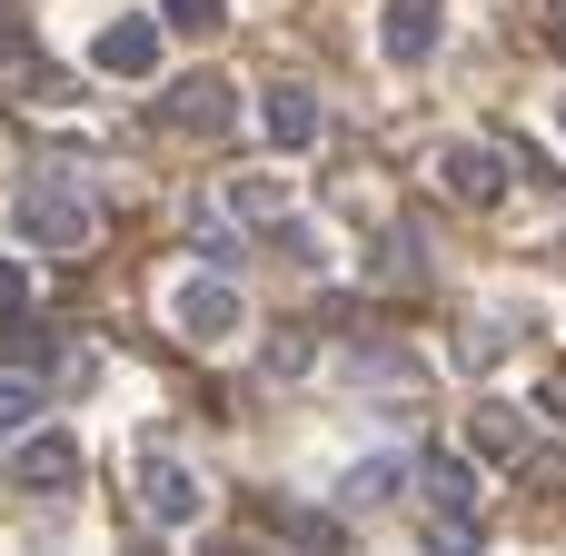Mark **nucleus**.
I'll return each instance as SVG.
<instances>
[{
  "label": "nucleus",
  "mask_w": 566,
  "mask_h": 556,
  "mask_svg": "<svg viewBox=\"0 0 566 556\" xmlns=\"http://www.w3.org/2000/svg\"><path fill=\"white\" fill-rule=\"evenodd\" d=\"M10 229H20L30 249H90V239H99V199L70 189V179H30V189L10 199Z\"/></svg>",
  "instance_id": "1"
},
{
  "label": "nucleus",
  "mask_w": 566,
  "mask_h": 556,
  "mask_svg": "<svg viewBox=\"0 0 566 556\" xmlns=\"http://www.w3.org/2000/svg\"><path fill=\"white\" fill-rule=\"evenodd\" d=\"M468 448H478V458H497V468H507V458H527V418H517V408H497V398H488V408H478V418H468Z\"/></svg>",
  "instance_id": "15"
},
{
  "label": "nucleus",
  "mask_w": 566,
  "mask_h": 556,
  "mask_svg": "<svg viewBox=\"0 0 566 556\" xmlns=\"http://www.w3.org/2000/svg\"><path fill=\"white\" fill-rule=\"evenodd\" d=\"M169 328H179L189 348H229V338L249 328V298H239L219 269H199V279H169Z\"/></svg>",
  "instance_id": "2"
},
{
  "label": "nucleus",
  "mask_w": 566,
  "mask_h": 556,
  "mask_svg": "<svg viewBox=\"0 0 566 556\" xmlns=\"http://www.w3.org/2000/svg\"><path fill=\"white\" fill-rule=\"evenodd\" d=\"M438 179H448L458 209H497V199L517 189V169H507L497 139H458V149H438Z\"/></svg>",
  "instance_id": "5"
},
{
  "label": "nucleus",
  "mask_w": 566,
  "mask_h": 556,
  "mask_svg": "<svg viewBox=\"0 0 566 556\" xmlns=\"http://www.w3.org/2000/svg\"><path fill=\"white\" fill-rule=\"evenodd\" d=\"M517 338H527L517 318H468V328H458V368H468V378H488V368H507V358H517Z\"/></svg>",
  "instance_id": "13"
},
{
  "label": "nucleus",
  "mask_w": 566,
  "mask_h": 556,
  "mask_svg": "<svg viewBox=\"0 0 566 556\" xmlns=\"http://www.w3.org/2000/svg\"><path fill=\"white\" fill-rule=\"evenodd\" d=\"M189 239H199V259H209V269H229V259H239V229H229V209H199V229H189Z\"/></svg>",
  "instance_id": "21"
},
{
  "label": "nucleus",
  "mask_w": 566,
  "mask_h": 556,
  "mask_svg": "<svg viewBox=\"0 0 566 556\" xmlns=\"http://www.w3.org/2000/svg\"><path fill=\"white\" fill-rule=\"evenodd\" d=\"M259 129H269V149H318V99H308L298 80H279V90L259 99Z\"/></svg>",
  "instance_id": "11"
},
{
  "label": "nucleus",
  "mask_w": 566,
  "mask_h": 556,
  "mask_svg": "<svg viewBox=\"0 0 566 556\" xmlns=\"http://www.w3.org/2000/svg\"><path fill=\"white\" fill-rule=\"evenodd\" d=\"M259 368H269V378H298V368H308V338H298V328H279V338H269V358H259Z\"/></svg>",
  "instance_id": "22"
},
{
  "label": "nucleus",
  "mask_w": 566,
  "mask_h": 556,
  "mask_svg": "<svg viewBox=\"0 0 566 556\" xmlns=\"http://www.w3.org/2000/svg\"><path fill=\"white\" fill-rule=\"evenodd\" d=\"M0 90H20V99H40V109H70V99H80V80H70L60 60H40V50H0Z\"/></svg>",
  "instance_id": "10"
},
{
  "label": "nucleus",
  "mask_w": 566,
  "mask_h": 556,
  "mask_svg": "<svg viewBox=\"0 0 566 556\" xmlns=\"http://www.w3.org/2000/svg\"><path fill=\"white\" fill-rule=\"evenodd\" d=\"M10 487H20V497H70V487H80V438L30 428V438L10 448Z\"/></svg>",
  "instance_id": "6"
},
{
  "label": "nucleus",
  "mask_w": 566,
  "mask_h": 556,
  "mask_svg": "<svg viewBox=\"0 0 566 556\" xmlns=\"http://www.w3.org/2000/svg\"><path fill=\"white\" fill-rule=\"evenodd\" d=\"M0 50H20V0H0Z\"/></svg>",
  "instance_id": "25"
},
{
  "label": "nucleus",
  "mask_w": 566,
  "mask_h": 556,
  "mask_svg": "<svg viewBox=\"0 0 566 556\" xmlns=\"http://www.w3.org/2000/svg\"><path fill=\"white\" fill-rule=\"evenodd\" d=\"M418 497H428L448 527H478V468H468V458H448V448L418 458Z\"/></svg>",
  "instance_id": "7"
},
{
  "label": "nucleus",
  "mask_w": 566,
  "mask_h": 556,
  "mask_svg": "<svg viewBox=\"0 0 566 556\" xmlns=\"http://www.w3.org/2000/svg\"><path fill=\"white\" fill-rule=\"evenodd\" d=\"M408 487H418V468H408V458H358V468L338 478V507H348V517H368V507H388V497H408Z\"/></svg>",
  "instance_id": "12"
},
{
  "label": "nucleus",
  "mask_w": 566,
  "mask_h": 556,
  "mask_svg": "<svg viewBox=\"0 0 566 556\" xmlns=\"http://www.w3.org/2000/svg\"><path fill=\"white\" fill-rule=\"evenodd\" d=\"M378 50H388L398 70H418V60L438 50V0H388V10H378Z\"/></svg>",
  "instance_id": "8"
},
{
  "label": "nucleus",
  "mask_w": 566,
  "mask_h": 556,
  "mask_svg": "<svg viewBox=\"0 0 566 556\" xmlns=\"http://www.w3.org/2000/svg\"><path fill=\"white\" fill-rule=\"evenodd\" d=\"M358 378H368V398H428V368L408 358V348H358Z\"/></svg>",
  "instance_id": "14"
},
{
  "label": "nucleus",
  "mask_w": 566,
  "mask_h": 556,
  "mask_svg": "<svg viewBox=\"0 0 566 556\" xmlns=\"http://www.w3.org/2000/svg\"><path fill=\"white\" fill-rule=\"evenodd\" d=\"M547 50L566 60V0H547Z\"/></svg>",
  "instance_id": "24"
},
{
  "label": "nucleus",
  "mask_w": 566,
  "mask_h": 556,
  "mask_svg": "<svg viewBox=\"0 0 566 556\" xmlns=\"http://www.w3.org/2000/svg\"><path fill=\"white\" fill-rule=\"evenodd\" d=\"M557 129H566V99H557Z\"/></svg>",
  "instance_id": "27"
},
{
  "label": "nucleus",
  "mask_w": 566,
  "mask_h": 556,
  "mask_svg": "<svg viewBox=\"0 0 566 556\" xmlns=\"http://www.w3.org/2000/svg\"><path fill=\"white\" fill-rule=\"evenodd\" d=\"M10 308H30V269H20V259H0V318H10Z\"/></svg>",
  "instance_id": "23"
},
{
  "label": "nucleus",
  "mask_w": 566,
  "mask_h": 556,
  "mask_svg": "<svg viewBox=\"0 0 566 556\" xmlns=\"http://www.w3.org/2000/svg\"><path fill=\"white\" fill-rule=\"evenodd\" d=\"M219 209H229V219H269V229H279V219H289V179H229V189H219Z\"/></svg>",
  "instance_id": "16"
},
{
  "label": "nucleus",
  "mask_w": 566,
  "mask_h": 556,
  "mask_svg": "<svg viewBox=\"0 0 566 556\" xmlns=\"http://www.w3.org/2000/svg\"><path fill=\"white\" fill-rule=\"evenodd\" d=\"M219 20H229V0H159V30H179V40H219Z\"/></svg>",
  "instance_id": "20"
},
{
  "label": "nucleus",
  "mask_w": 566,
  "mask_h": 556,
  "mask_svg": "<svg viewBox=\"0 0 566 556\" xmlns=\"http://www.w3.org/2000/svg\"><path fill=\"white\" fill-rule=\"evenodd\" d=\"M378 279H388V289H428V249H418V229H388V239H378Z\"/></svg>",
  "instance_id": "18"
},
{
  "label": "nucleus",
  "mask_w": 566,
  "mask_h": 556,
  "mask_svg": "<svg viewBox=\"0 0 566 556\" xmlns=\"http://www.w3.org/2000/svg\"><path fill=\"white\" fill-rule=\"evenodd\" d=\"M90 60H99L109 80H149V70H159V20H109Z\"/></svg>",
  "instance_id": "9"
},
{
  "label": "nucleus",
  "mask_w": 566,
  "mask_h": 556,
  "mask_svg": "<svg viewBox=\"0 0 566 556\" xmlns=\"http://www.w3.org/2000/svg\"><path fill=\"white\" fill-rule=\"evenodd\" d=\"M537 408H547V418H566V378H547V398H537Z\"/></svg>",
  "instance_id": "26"
},
{
  "label": "nucleus",
  "mask_w": 566,
  "mask_h": 556,
  "mask_svg": "<svg viewBox=\"0 0 566 556\" xmlns=\"http://www.w3.org/2000/svg\"><path fill=\"white\" fill-rule=\"evenodd\" d=\"M40 358H50V328H40L30 308H10V318H0V368H40Z\"/></svg>",
  "instance_id": "19"
},
{
  "label": "nucleus",
  "mask_w": 566,
  "mask_h": 556,
  "mask_svg": "<svg viewBox=\"0 0 566 556\" xmlns=\"http://www.w3.org/2000/svg\"><path fill=\"white\" fill-rule=\"evenodd\" d=\"M40 408H50V388H40L30 368H0V438H20V428H40Z\"/></svg>",
  "instance_id": "17"
},
{
  "label": "nucleus",
  "mask_w": 566,
  "mask_h": 556,
  "mask_svg": "<svg viewBox=\"0 0 566 556\" xmlns=\"http://www.w3.org/2000/svg\"><path fill=\"white\" fill-rule=\"evenodd\" d=\"M139 517H149V527H169V537H189V527L209 517L199 468H179V458H139Z\"/></svg>",
  "instance_id": "4"
},
{
  "label": "nucleus",
  "mask_w": 566,
  "mask_h": 556,
  "mask_svg": "<svg viewBox=\"0 0 566 556\" xmlns=\"http://www.w3.org/2000/svg\"><path fill=\"white\" fill-rule=\"evenodd\" d=\"M239 119V90L219 80V70H179L169 90H159V129H179V139H219Z\"/></svg>",
  "instance_id": "3"
}]
</instances>
